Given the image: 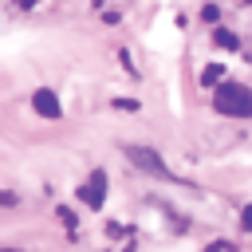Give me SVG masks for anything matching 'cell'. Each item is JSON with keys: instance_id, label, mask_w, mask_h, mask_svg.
Instances as JSON below:
<instances>
[{"instance_id": "obj_1", "label": "cell", "mask_w": 252, "mask_h": 252, "mask_svg": "<svg viewBox=\"0 0 252 252\" xmlns=\"http://www.w3.org/2000/svg\"><path fill=\"white\" fill-rule=\"evenodd\" d=\"M213 110L217 114H228V118H252V87L244 83H217L213 91Z\"/></svg>"}, {"instance_id": "obj_2", "label": "cell", "mask_w": 252, "mask_h": 252, "mask_svg": "<svg viewBox=\"0 0 252 252\" xmlns=\"http://www.w3.org/2000/svg\"><path fill=\"white\" fill-rule=\"evenodd\" d=\"M126 158H130L138 169H146V173H154V177H161V181H173V169H169L154 150H146V146H126Z\"/></svg>"}, {"instance_id": "obj_3", "label": "cell", "mask_w": 252, "mask_h": 252, "mask_svg": "<svg viewBox=\"0 0 252 252\" xmlns=\"http://www.w3.org/2000/svg\"><path fill=\"white\" fill-rule=\"evenodd\" d=\"M79 201L87 209H102V201H106V173L102 169H91V177L79 185Z\"/></svg>"}, {"instance_id": "obj_4", "label": "cell", "mask_w": 252, "mask_h": 252, "mask_svg": "<svg viewBox=\"0 0 252 252\" xmlns=\"http://www.w3.org/2000/svg\"><path fill=\"white\" fill-rule=\"evenodd\" d=\"M32 106H35L43 118H59V114H63V106H59V98H55L51 91H35V94H32Z\"/></svg>"}, {"instance_id": "obj_5", "label": "cell", "mask_w": 252, "mask_h": 252, "mask_svg": "<svg viewBox=\"0 0 252 252\" xmlns=\"http://www.w3.org/2000/svg\"><path fill=\"white\" fill-rule=\"evenodd\" d=\"M220 79H224V67H220V63H209V67L201 71V87H217Z\"/></svg>"}, {"instance_id": "obj_6", "label": "cell", "mask_w": 252, "mask_h": 252, "mask_svg": "<svg viewBox=\"0 0 252 252\" xmlns=\"http://www.w3.org/2000/svg\"><path fill=\"white\" fill-rule=\"evenodd\" d=\"M213 35H217V43H220V47H228V51H236V47H240V39H236L232 32H224V28H217Z\"/></svg>"}, {"instance_id": "obj_7", "label": "cell", "mask_w": 252, "mask_h": 252, "mask_svg": "<svg viewBox=\"0 0 252 252\" xmlns=\"http://www.w3.org/2000/svg\"><path fill=\"white\" fill-rule=\"evenodd\" d=\"M240 228H244V232H252V201L240 209Z\"/></svg>"}, {"instance_id": "obj_8", "label": "cell", "mask_w": 252, "mask_h": 252, "mask_svg": "<svg viewBox=\"0 0 252 252\" xmlns=\"http://www.w3.org/2000/svg\"><path fill=\"white\" fill-rule=\"evenodd\" d=\"M16 205H20V197L8 193V189H0V209H16Z\"/></svg>"}, {"instance_id": "obj_9", "label": "cell", "mask_w": 252, "mask_h": 252, "mask_svg": "<svg viewBox=\"0 0 252 252\" xmlns=\"http://www.w3.org/2000/svg\"><path fill=\"white\" fill-rule=\"evenodd\" d=\"M114 106H118V110H138V102H134V98H114Z\"/></svg>"}, {"instance_id": "obj_10", "label": "cell", "mask_w": 252, "mask_h": 252, "mask_svg": "<svg viewBox=\"0 0 252 252\" xmlns=\"http://www.w3.org/2000/svg\"><path fill=\"white\" fill-rule=\"evenodd\" d=\"M201 20H209V24H213V20H217V8H213V4H205V8H201Z\"/></svg>"}, {"instance_id": "obj_11", "label": "cell", "mask_w": 252, "mask_h": 252, "mask_svg": "<svg viewBox=\"0 0 252 252\" xmlns=\"http://www.w3.org/2000/svg\"><path fill=\"white\" fill-rule=\"evenodd\" d=\"M205 252H232V244H224V240H217V244H209Z\"/></svg>"}, {"instance_id": "obj_12", "label": "cell", "mask_w": 252, "mask_h": 252, "mask_svg": "<svg viewBox=\"0 0 252 252\" xmlns=\"http://www.w3.org/2000/svg\"><path fill=\"white\" fill-rule=\"evenodd\" d=\"M4 252H16V248H4Z\"/></svg>"}]
</instances>
